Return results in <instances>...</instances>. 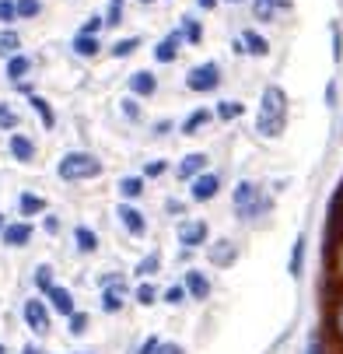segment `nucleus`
Returning <instances> with one entry per match:
<instances>
[{
	"label": "nucleus",
	"instance_id": "nucleus-23",
	"mask_svg": "<svg viewBox=\"0 0 343 354\" xmlns=\"http://www.w3.org/2000/svg\"><path fill=\"white\" fill-rule=\"evenodd\" d=\"M74 53H77V57H95V53H98V39L81 32V35L74 39Z\"/></svg>",
	"mask_w": 343,
	"mask_h": 354
},
{
	"label": "nucleus",
	"instance_id": "nucleus-28",
	"mask_svg": "<svg viewBox=\"0 0 343 354\" xmlns=\"http://www.w3.org/2000/svg\"><path fill=\"white\" fill-rule=\"evenodd\" d=\"M137 46H140V39H137V35H130V39H119V42L112 46V57H116V60H123V57H133V53H137Z\"/></svg>",
	"mask_w": 343,
	"mask_h": 354
},
{
	"label": "nucleus",
	"instance_id": "nucleus-43",
	"mask_svg": "<svg viewBox=\"0 0 343 354\" xmlns=\"http://www.w3.org/2000/svg\"><path fill=\"white\" fill-rule=\"evenodd\" d=\"M123 113H126L130 120H137V116H140V106L133 102V98H123Z\"/></svg>",
	"mask_w": 343,
	"mask_h": 354
},
{
	"label": "nucleus",
	"instance_id": "nucleus-11",
	"mask_svg": "<svg viewBox=\"0 0 343 354\" xmlns=\"http://www.w3.org/2000/svg\"><path fill=\"white\" fill-rule=\"evenodd\" d=\"M46 295H49V306H53L60 316H70V313H74V295H70L67 288L53 284V288H46Z\"/></svg>",
	"mask_w": 343,
	"mask_h": 354
},
{
	"label": "nucleus",
	"instance_id": "nucleus-54",
	"mask_svg": "<svg viewBox=\"0 0 343 354\" xmlns=\"http://www.w3.org/2000/svg\"><path fill=\"white\" fill-rule=\"evenodd\" d=\"M140 4H151V0H140Z\"/></svg>",
	"mask_w": 343,
	"mask_h": 354
},
{
	"label": "nucleus",
	"instance_id": "nucleus-55",
	"mask_svg": "<svg viewBox=\"0 0 343 354\" xmlns=\"http://www.w3.org/2000/svg\"><path fill=\"white\" fill-rule=\"evenodd\" d=\"M231 4H242V0H231Z\"/></svg>",
	"mask_w": 343,
	"mask_h": 354
},
{
	"label": "nucleus",
	"instance_id": "nucleus-29",
	"mask_svg": "<svg viewBox=\"0 0 343 354\" xmlns=\"http://www.w3.org/2000/svg\"><path fill=\"white\" fill-rule=\"evenodd\" d=\"M207 120H210V113H207V109H196V113H189V116H186V123H182V133H196V130H200Z\"/></svg>",
	"mask_w": 343,
	"mask_h": 354
},
{
	"label": "nucleus",
	"instance_id": "nucleus-13",
	"mask_svg": "<svg viewBox=\"0 0 343 354\" xmlns=\"http://www.w3.org/2000/svg\"><path fill=\"white\" fill-rule=\"evenodd\" d=\"M182 288H186V295H189V298H200V301L210 295V281H207L200 270H189V274H186V281H182Z\"/></svg>",
	"mask_w": 343,
	"mask_h": 354
},
{
	"label": "nucleus",
	"instance_id": "nucleus-5",
	"mask_svg": "<svg viewBox=\"0 0 343 354\" xmlns=\"http://www.w3.org/2000/svg\"><path fill=\"white\" fill-rule=\"evenodd\" d=\"M217 189H221V179L210 176V172H200V176H193V179H189V196H193V200H200V204L214 200Z\"/></svg>",
	"mask_w": 343,
	"mask_h": 354
},
{
	"label": "nucleus",
	"instance_id": "nucleus-4",
	"mask_svg": "<svg viewBox=\"0 0 343 354\" xmlns=\"http://www.w3.org/2000/svg\"><path fill=\"white\" fill-rule=\"evenodd\" d=\"M186 84H189L193 91H214V88L221 84V71H217V64H200V67H193L189 77H186Z\"/></svg>",
	"mask_w": 343,
	"mask_h": 354
},
{
	"label": "nucleus",
	"instance_id": "nucleus-38",
	"mask_svg": "<svg viewBox=\"0 0 343 354\" xmlns=\"http://www.w3.org/2000/svg\"><path fill=\"white\" fill-rule=\"evenodd\" d=\"M18 15H14V0H0V25H8V21H14Z\"/></svg>",
	"mask_w": 343,
	"mask_h": 354
},
{
	"label": "nucleus",
	"instance_id": "nucleus-52",
	"mask_svg": "<svg viewBox=\"0 0 343 354\" xmlns=\"http://www.w3.org/2000/svg\"><path fill=\"white\" fill-rule=\"evenodd\" d=\"M21 354H42V351H39V347H32V344H28V347H25V351H21Z\"/></svg>",
	"mask_w": 343,
	"mask_h": 354
},
{
	"label": "nucleus",
	"instance_id": "nucleus-48",
	"mask_svg": "<svg viewBox=\"0 0 343 354\" xmlns=\"http://www.w3.org/2000/svg\"><path fill=\"white\" fill-rule=\"evenodd\" d=\"M308 354H322V340H319V337H312V344H308Z\"/></svg>",
	"mask_w": 343,
	"mask_h": 354
},
{
	"label": "nucleus",
	"instance_id": "nucleus-10",
	"mask_svg": "<svg viewBox=\"0 0 343 354\" xmlns=\"http://www.w3.org/2000/svg\"><path fill=\"white\" fill-rule=\"evenodd\" d=\"M207 257H210V263H214V267H228V263H235V257H238V249H235V242L221 239V242H210V249H207Z\"/></svg>",
	"mask_w": 343,
	"mask_h": 354
},
{
	"label": "nucleus",
	"instance_id": "nucleus-56",
	"mask_svg": "<svg viewBox=\"0 0 343 354\" xmlns=\"http://www.w3.org/2000/svg\"><path fill=\"white\" fill-rule=\"evenodd\" d=\"M0 228H4V218H0Z\"/></svg>",
	"mask_w": 343,
	"mask_h": 354
},
{
	"label": "nucleus",
	"instance_id": "nucleus-2",
	"mask_svg": "<svg viewBox=\"0 0 343 354\" xmlns=\"http://www.w3.org/2000/svg\"><path fill=\"white\" fill-rule=\"evenodd\" d=\"M57 172H60V179H63V183L95 179L98 172H102V162H98L95 155H88V151H70V155H63V158H60Z\"/></svg>",
	"mask_w": 343,
	"mask_h": 354
},
{
	"label": "nucleus",
	"instance_id": "nucleus-51",
	"mask_svg": "<svg viewBox=\"0 0 343 354\" xmlns=\"http://www.w3.org/2000/svg\"><path fill=\"white\" fill-rule=\"evenodd\" d=\"M196 4H200V8H204V11H210V8H214V4H217V0H196Z\"/></svg>",
	"mask_w": 343,
	"mask_h": 354
},
{
	"label": "nucleus",
	"instance_id": "nucleus-20",
	"mask_svg": "<svg viewBox=\"0 0 343 354\" xmlns=\"http://www.w3.org/2000/svg\"><path fill=\"white\" fill-rule=\"evenodd\" d=\"M28 102H32V109L39 113V120H42V127H46V130H49V127H53V123H57V116H53V109H49V102H46V98H42V95H32V98H28Z\"/></svg>",
	"mask_w": 343,
	"mask_h": 354
},
{
	"label": "nucleus",
	"instance_id": "nucleus-8",
	"mask_svg": "<svg viewBox=\"0 0 343 354\" xmlns=\"http://www.w3.org/2000/svg\"><path fill=\"white\" fill-rule=\"evenodd\" d=\"M123 301H126V284L116 277V281H109L106 291H102V309H106V313H119Z\"/></svg>",
	"mask_w": 343,
	"mask_h": 354
},
{
	"label": "nucleus",
	"instance_id": "nucleus-41",
	"mask_svg": "<svg viewBox=\"0 0 343 354\" xmlns=\"http://www.w3.org/2000/svg\"><path fill=\"white\" fill-rule=\"evenodd\" d=\"M158 344H161L158 337H147V340L140 344V351H137V354H158Z\"/></svg>",
	"mask_w": 343,
	"mask_h": 354
},
{
	"label": "nucleus",
	"instance_id": "nucleus-50",
	"mask_svg": "<svg viewBox=\"0 0 343 354\" xmlns=\"http://www.w3.org/2000/svg\"><path fill=\"white\" fill-rule=\"evenodd\" d=\"M336 277L343 281V245H340V257H336Z\"/></svg>",
	"mask_w": 343,
	"mask_h": 354
},
{
	"label": "nucleus",
	"instance_id": "nucleus-6",
	"mask_svg": "<svg viewBox=\"0 0 343 354\" xmlns=\"http://www.w3.org/2000/svg\"><path fill=\"white\" fill-rule=\"evenodd\" d=\"M207 235H210L207 221H186V225H179V242H182L186 249L204 245V242H207Z\"/></svg>",
	"mask_w": 343,
	"mask_h": 354
},
{
	"label": "nucleus",
	"instance_id": "nucleus-47",
	"mask_svg": "<svg viewBox=\"0 0 343 354\" xmlns=\"http://www.w3.org/2000/svg\"><path fill=\"white\" fill-rule=\"evenodd\" d=\"M165 172V162H151V165H147V176H161Z\"/></svg>",
	"mask_w": 343,
	"mask_h": 354
},
{
	"label": "nucleus",
	"instance_id": "nucleus-15",
	"mask_svg": "<svg viewBox=\"0 0 343 354\" xmlns=\"http://www.w3.org/2000/svg\"><path fill=\"white\" fill-rule=\"evenodd\" d=\"M329 330H333L336 344L343 347V295H336L333 306H329Z\"/></svg>",
	"mask_w": 343,
	"mask_h": 354
},
{
	"label": "nucleus",
	"instance_id": "nucleus-14",
	"mask_svg": "<svg viewBox=\"0 0 343 354\" xmlns=\"http://www.w3.org/2000/svg\"><path fill=\"white\" fill-rule=\"evenodd\" d=\"M179 42H182V35H179V32L165 35V39L155 46V60H158V64H172V60L179 57Z\"/></svg>",
	"mask_w": 343,
	"mask_h": 354
},
{
	"label": "nucleus",
	"instance_id": "nucleus-32",
	"mask_svg": "<svg viewBox=\"0 0 343 354\" xmlns=\"http://www.w3.org/2000/svg\"><path fill=\"white\" fill-rule=\"evenodd\" d=\"M39 11H42L39 0H14V15H18V18H35Z\"/></svg>",
	"mask_w": 343,
	"mask_h": 354
},
{
	"label": "nucleus",
	"instance_id": "nucleus-40",
	"mask_svg": "<svg viewBox=\"0 0 343 354\" xmlns=\"http://www.w3.org/2000/svg\"><path fill=\"white\" fill-rule=\"evenodd\" d=\"M109 25H119L123 21V0H112V4H109V18H106Z\"/></svg>",
	"mask_w": 343,
	"mask_h": 354
},
{
	"label": "nucleus",
	"instance_id": "nucleus-36",
	"mask_svg": "<svg viewBox=\"0 0 343 354\" xmlns=\"http://www.w3.org/2000/svg\"><path fill=\"white\" fill-rule=\"evenodd\" d=\"M67 319H70V333H74V337H81V333L88 330V316H84V313H77V309H74Z\"/></svg>",
	"mask_w": 343,
	"mask_h": 354
},
{
	"label": "nucleus",
	"instance_id": "nucleus-44",
	"mask_svg": "<svg viewBox=\"0 0 343 354\" xmlns=\"http://www.w3.org/2000/svg\"><path fill=\"white\" fill-rule=\"evenodd\" d=\"M98 28H102V18H88V21H84V28H81V32H84V35H95V32H98Z\"/></svg>",
	"mask_w": 343,
	"mask_h": 354
},
{
	"label": "nucleus",
	"instance_id": "nucleus-53",
	"mask_svg": "<svg viewBox=\"0 0 343 354\" xmlns=\"http://www.w3.org/2000/svg\"><path fill=\"white\" fill-rule=\"evenodd\" d=\"M0 354H8V351H4V344H0Z\"/></svg>",
	"mask_w": 343,
	"mask_h": 354
},
{
	"label": "nucleus",
	"instance_id": "nucleus-19",
	"mask_svg": "<svg viewBox=\"0 0 343 354\" xmlns=\"http://www.w3.org/2000/svg\"><path fill=\"white\" fill-rule=\"evenodd\" d=\"M207 169V155H186L182 165H179V176L182 179H193V176H200Z\"/></svg>",
	"mask_w": 343,
	"mask_h": 354
},
{
	"label": "nucleus",
	"instance_id": "nucleus-18",
	"mask_svg": "<svg viewBox=\"0 0 343 354\" xmlns=\"http://www.w3.org/2000/svg\"><path fill=\"white\" fill-rule=\"evenodd\" d=\"M242 49H249V53H256V57H266L270 53V42L249 28V32H242Z\"/></svg>",
	"mask_w": 343,
	"mask_h": 354
},
{
	"label": "nucleus",
	"instance_id": "nucleus-39",
	"mask_svg": "<svg viewBox=\"0 0 343 354\" xmlns=\"http://www.w3.org/2000/svg\"><path fill=\"white\" fill-rule=\"evenodd\" d=\"M35 284L46 291V288H53V270H49V267H39L35 270Z\"/></svg>",
	"mask_w": 343,
	"mask_h": 354
},
{
	"label": "nucleus",
	"instance_id": "nucleus-30",
	"mask_svg": "<svg viewBox=\"0 0 343 354\" xmlns=\"http://www.w3.org/2000/svg\"><path fill=\"white\" fill-rule=\"evenodd\" d=\"M158 267H161V257H158V252H147V257L137 263V274L140 277H151V274H158Z\"/></svg>",
	"mask_w": 343,
	"mask_h": 354
},
{
	"label": "nucleus",
	"instance_id": "nucleus-49",
	"mask_svg": "<svg viewBox=\"0 0 343 354\" xmlns=\"http://www.w3.org/2000/svg\"><path fill=\"white\" fill-rule=\"evenodd\" d=\"M263 4H270V8H291L294 0H263Z\"/></svg>",
	"mask_w": 343,
	"mask_h": 354
},
{
	"label": "nucleus",
	"instance_id": "nucleus-37",
	"mask_svg": "<svg viewBox=\"0 0 343 354\" xmlns=\"http://www.w3.org/2000/svg\"><path fill=\"white\" fill-rule=\"evenodd\" d=\"M165 301H168V306H179V301H186V288H182V284H172V288L165 291Z\"/></svg>",
	"mask_w": 343,
	"mask_h": 354
},
{
	"label": "nucleus",
	"instance_id": "nucleus-3",
	"mask_svg": "<svg viewBox=\"0 0 343 354\" xmlns=\"http://www.w3.org/2000/svg\"><path fill=\"white\" fill-rule=\"evenodd\" d=\"M235 211L245 221L256 218V214H266L270 211V196L259 186H253V183H238V189H235Z\"/></svg>",
	"mask_w": 343,
	"mask_h": 354
},
{
	"label": "nucleus",
	"instance_id": "nucleus-1",
	"mask_svg": "<svg viewBox=\"0 0 343 354\" xmlns=\"http://www.w3.org/2000/svg\"><path fill=\"white\" fill-rule=\"evenodd\" d=\"M284 127H287V95H284L280 84H270V88L263 91V102H259L256 130H259V137L273 140V137L284 133Z\"/></svg>",
	"mask_w": 343,
	"mask_h": 354
},
{
	"label": "nucleus",
	"instance_id": "nucleus-34",
	"mask_svg": "<svg viewBox=\"0 0 343 354\" xmlns=\"http://www.w3.org/2000/svg\"><path fill=\"white\" fill-rule=\"evenodd\" d=\"M0 130H18V113L11 106H0Z\"/></svg>",
	"mask_w": 343,
	"mask_h": 354
},
{
	"label": "nucleus",
	"instance_id": "nucleus-16",
	"mask_svg": "<svg viewBox=\"0 0 343 354\" xmlns=\"http://www.w3.org/2000/svg\"><path fill=\"white\" fill-rule=\"evenodd\" d=\"M155 88H158V81H155L151 71H137V74H130V91H133V95H151Z\"/></svg>",
	"mask_w": 343,
	"mask_h": 354
},
{
	"label": "nucleus",
	"instance_id": "nucleus-27",
	"mask_svg": "<svg viewBox=\"0 0 343 354\" xmlns=\"http://www.w3.org/2000/svg\"><path fill=\"white\" fill-rule=\"evenodd\" d=\"M179 35H182L186 42H196V46H200V39H204V28H200V21H196V18H186Z\"/></svg>",
	"mask_w": 343,
	"mask_h": 354
},
{
	"label": "nucleus",
	"instance_id": "nucleus-9",
	"mask_svg": "<svg viewBox=\"0 0 343 354\" xmlns=\"http://www.w3.org/2000/svg\"><path fill=\"white\" fill-rule=\"evenodd\" d=\"M0 235H4V245H28L32 242V225L28 221H14V225H4L0 228Z\"/></svg>",
	"mask_w": 343,
	"mask_h": 354
},
{
	"label": "nucleus",
	"instance_id": "nucleus-12",
	"mask_svg": "<svg viewBox=\"0 0 343 354\" xmlns=\"http://www.w3.org/2000/svg\"><path fill=\"white\" fill-rule=\"evenodd\" d=\"M116 214H119V221H123V228H126L130 235H144V232H147V221H144V214H140L137 207L123 204V207H119Z\"/></svg>",
	"mask_w": 343,
	"mask_h": 354
},
{
	"label": "nucleus",
	"instance_id": "nucleus-7",
	"mask_svg": "<svg viewBox=\"0 0 343 354\" xmlns=\"http://www.w3.org/2000/svg\"><path fill=\"white\" fill-rule=\"evenodd\" d=\"M25 323L35 330V333H49V313L39 298H28L25 301Z\"/></svg>",
	"mask_w": 343,
	"mask_h": 354
},
{
	"label": "nucleus",
	"instance_id": "nucleus-33",
	"mask_svg": "<svg viewBox=\"0 0 343 354\" xmlns=\"http://www.w3.org/2000/svg\"><path fill=\"white\" fill-rule=\"evenodd\" d=\"M242 113H245L242 102H221V106H217V116H221V120H238Z\"/></svg>",
	"mask_w": 343,
	"mask_h": 354
},
{
	"label": "nucleus",
	"instance_id": "nucleus-45",
	"mask_svg": "<svg viewBox=\"0 0 343 354\" xmlns=\"http://www.w3.org/2000/svg\"><path fill=\"white\" fill-rule=\"evenodd\" d=\"M158 354H186L179 344H158Z\"/></svg>",
	"mask_w": 343,
	"mask_h": 354
},
{
	"label": "nucleus",
	"instance_id": "nucleus-35",
	"mask_svg": "<svg viewBox=\"0 0 343 354\" xmlns=\"http://www.w3.org/2000/svg\"><path fill=\"white\" fill-rule=\"evenodd\" d=\"M137 301H140V306H155V301H158V291L151 288V284H140L137 288V295H133Z\"/></svg>",
	"mask_w": 343,
	"mask_h": 354
},
{
	"label": "nucleus",
	"instance_id": "nucleus-26",
	"mask_svg": "<svg viewBox=\"0 0 343 354\" xmlns=\"http://www.w3.org/2000/svg\"><path fill=\"white\" fill-rule=\"evenodd\" d=\"M18 46H21L18 32H0V57H14Z\"/></svg>",
	"mask_w": 343,
	"mask_h": 354
},
{
	"label": "nucleus",
	"instance_id": "nucleus-42",
	"mask_svg": "<svg viewBox=\"0 0 343 354\" xmlns=\"http://www.w3.org/2000/svg\"><path fill=\"white\" fill-rule=\"evenodd\" d=\"M270 15H273V8H270V4H263V0H256V18H259V21H273Z\"/></svg>",
	"mask_w": 343,
	"mask_h": 354
},
{
	"label": "nucleus",
	"instance_id": "nucleus-31",
	"mask_svg": "<svg viewBox=\"0 0 343 354\" xmlns=\"http://www.w3.org/2000/svg\"><path fill=\"white\" fill-rule=\"evenodd\" d=\"M119 193H123L126 200L140 196V193H144V179H140V176H126V179L119 183Z\"/></svg>",
	"mask_w": 343,
	"mask_h": 354
},
{
	"label": "nucleus",
	"instance_id": "nucleus-21",
	"mask_svg": "<svg viewBox=\"0 0 343 354\" xmlns=\"http://www.w3.org/2000/svg\"><path fill=\"white\" fill-rule=\"evenodd\" d=\"M28 67H32V60H28V57H21V53H14V57L8 60V77L18 84V81L28 74Z\"/></svg>",
	"mask_w": 343,
	"mask_h": 354
},
{
	"label": "nucleus",
	"instance_id": "nucleus-17",
	"mask_svg": "<svg viewBox=\"0 0 343 354\" xmlns=\"http://www.w3.org/2000/svg\"><path fill=\"white\" fill-rule=\"evenodd\" d=\"M11 155H14L18 162H32V158H35V144H32L25 133H14V137H11Z\"/></svg>",
	"mask_w": 343,
	"mask_h": 354
},
{
	"label": "nucleus",
	"instance_id": "nucleus-22",
	"mask_svg": "<svg viewBox=\"0 0 343 354\" xmlns=\"http://www.w3.org/2000/svg\"><path fill=\"white\" fill-rule=\"evenodd\" d=\"M18 207H21V214H42V211H46V200L35 196V193H21Z\"/></svg>",
	"mask_w": 343,
	"mask_h": 354
},
{
	"label": "nucleus",
	"instance_id": "nucleus-46",
	"mask_svg": "<svg viewBox=\"0 0 343 354\" xmlns=\"http://www.w3.org/2000/svg\"><path fill=\"white\" fill-rule=\"evenodd\" d=\"M343 53V42H340V32H333V60H340Z\"/></svg>",
	"mask_w": 343,
	"mask_h": 354
},
{
	"label": "nucleus",
	"instance_id": "nucleus-24",
	"mask_svg": "<svg viewBox=\"0 0 343 354\" xmlns=\"http://www.w3.org/2000/svg\"><path fill=\"white\" fill-rule=\"evenodd\" d=\"M74 239H77V249H81V252H95V249H98V235H95L91 228H84V225L74 232Z\"/></svg>",
	"mask_w": 343,
	"mask_h": 354
},
{
	"label": "nucleus",
	"instance_id": "nucleus-25",
	"mask_svg": "<svg viewBox=\"0 0 343 354\" xmlns=\"http://www.w3.org/2000/svg\"><path fill=\"white\" fill-rule=\"evenodd\" d=\"M302 263H305V239H298V242H294V249H291V263H287L291 277L302 274Z\"/></svg>",
	"mask_w": 343,
	"mask_h": 354
}]
</instances>
